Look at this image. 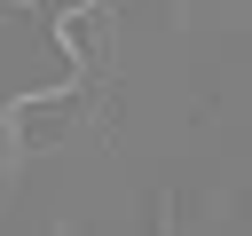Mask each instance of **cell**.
<instances>
[{
  "instance_id": "7a4b0ae2",
  "label": "cell",
  "mask_w": 252,
  "mask_h": 236,
  "mask_svg": "<svg viewBox=\"0 0 252 236\" xmlns=\"http://www.w3.org/2000/svg\"><path fill=\"white\" fill-rule=\"evenodd\" d=\"M79 110H87V87H71V94H24V102H8V142L16 149H63V134H71Z\"/></svg>"
},
{
  "instance_id": "3957f363",
  "label": "cell",
  "mask_w": 252,
  "mask_h": 236,
  "mask_svg": "<svg viewBox=\"0 0 252 236\" xmlns=\"http://www.w3.org/2000/svg\"><path fill=\"white\" fill-rule=\"evenodd\" d=\"M16 8H32V0H16Z\"/></svg>"
},
{
  "instance_id": "6da1fadb",
  "label": "cell",
  "mask_w": 252,
  "mask_h": 236,
  "mask_svg": "<svg viewBox=\"0 0 252 236\" xmlns=\"http://www.w3.org/2000/svg\"><path fill=\"white\" fill-rule=\"evenodd\" d=\"M55 47L79 63V79L94 87V79H110L118 71V31H110V8H71V16H55Z\"/></svg>"
}]
</instances>
